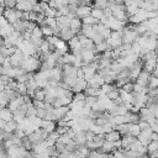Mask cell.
Segmentation results:
<instances>
[{
  "mask_svg": "<svg viewBox=\"0 0 158 158\" xmlns=\"http://www.w3.org/2000/svg\"><path fill=\"white\" fill-rule=\"evenodd\" d=\"M49 79H52V80H56V81H60L62 79H63V72H62V69L60 68H52L51 69V77H49Z\"/></svg>",
  "mask_w": 158,
  "mask_h": 158,
  "instance_id": "14",
  "label": "cell"
},
{
  "mask_svg": "<svg viewBox=\"0 0 158 158\" xmlns=\"http://www.w3.org/2000/svg\"><path fill=\"white\" fill-rule=\"evenodd\" d=\"M0 118L2 121L7 122V121L12 120V112L7 107H2V109H0Z\"/></svg>",
  "mask_w": 158,
  "mask_h": 158,
  "instance_id": "17",
  "label": "cell"
},
{
  "mask_svg": "<svg viewBox=\"0 0 158 158\" xmlns=\"http://www.w3.org/2000/svg\"><path fill=\"white\" fill-rule=\"evenodd\" d=\"M158 86V79H157V77H149V79H148V83H147V88L148 89H156Z\"/></svg>",
  "mask_w": 158,
  "mask_h": 158,
  "instance_id": "31",
  "label": "cell"
},
{
  "mask_svg": "<svg viewBox=\"0 0 158 158\" xmlns=\"http://www.w3.org/2000/svg\"><path fill=\"white\" fill-rule=\"evenodd\" d=\"M151 133H152L151 128H147V130H143V131H141L136 138H137V139L141 142V144H142V146H144V147H146V146H147V144L151 142V139H149V136H151Z\"/></svg>",
  "mask_w": 158,
  "mask_h": 158,
  "instance_id": "2",
  "label": "cell"
},
{
  "mask_svg": "<svg viewBox=\"0 0 158 158\" xmlns=\"http://www.w3.org/2000/svg\"><path fill=\"white\" fill-rule=\"evenodd\" d=\"M67 46H68V48H69L70 51H73V49H75V48H80V43H79L78 37H77V36H73V37L67 42Z\"/></svg>",
  "mask_w": 158,
  "mask_h": 158,
  "instance_id": "21",
  "label": "cell"
},
{
  "mask_svg": "<svg viewBox=\"0 0 158 158\" xmlns=\"http://www.w3.org/2000/svg\"><path fill=\"white\" fill-rule=\"evenodd\" d=\"M32 6H33V4L30 2L28 0H20V1L16 2L15 9L19 10V11H27V12H30V11H32Z\"/></svg>",
  "mask_w": 158,
  "mask_h": 158,
  "instance_id": "5",
  "label": "cell"
},
{
  "mask_svg": "<svg viewBox=\"0 0 158 158\" xmlns=\"http://www.w3.org/2000/svg\"><path fill=\"white\" fill-rule=\"evenodd\" d=\"M17 1H20V0H16V2H17Z\"/></svg>",
  "mask_w": 158,
  "mask_h": 158,
  "instance_id": "58",
  "label": "cell"
},
{
  "mask_svg": "<svg viewBox=\"0 0 158 158\" xmlns=\"http://www.w3.org/2000/svg\"><path fill=\"white\" fill-rule=\"evenodd\" d=\"M44 153L48 154L49 157H58V152H57V149L54 148V146H48V147L46 148Z\"/></svg>",
  "mask_w": 158,
  "mask_h": 158,
  "instance_id": "37",
  "label": "cell"
},
{
  "mask_svg": "<svg viewBox=\"0 0 158 158\" xmlns=\"http://www.w3.org/2000/svg\"><path fill=\"white\" fill-rule=\"evenodd\" d=\"M115 130L122 136H126L128 135V123H120V125H116L115 126Z\"/></svg>",
  "mask_w": 158,
  "mask_h": 158,
  "instance_id": "24",
  "label": "cell"
},
{
  "mask_svg": "<svg viewBox=\"0 0 158 158\" xmlns=\"http://www.w3.org/2000/svg\"><path fill=\"white\" fill-rule=\"evenodd\" d=\"M85 96H99L100 95V86H91L86 84V88L83 90Z\"/></svg>",
  "mask_w": 158,
  "mask_h": 158,
  "instance_id": "7",
  "label": "cell"
},
{
  "mask_svg": "<svg viewBox=\"0 0 158 158\" xmlns=\"http://www.w3.org/2000/svg\"><path fill=\"white\" fill-rule=\"evenodd\" d=\"M38 1H42V2H46V4H48L51 0H38Z\"/></svg>",
  "mask_w": 158,
  "mask_h": 158,
  "instance_id": "57",
  "label": "cell"
},
{
  "mask_svg": "<svg viewBox=\"0 0 158 158\" xmlns=\"http://www.w3.org/2000/svg\"><path fill=\"white\" fill-rule=\"evenodd\" d=\"M44 40H46L49 44H53V46H54V44H56V42H57L59 38H58V37H56V36H49V37H46Z\"/></svg>",
  "mask_w": 158,
  "mask_h": 158,
  "instance_id": "47",
  "label": "cell"
},
{
  "mask_svg": "<svg viewBox=\"0 0 158 158\" xmlns=\"http://www.w3.org/2000/svg\"><path fill=\"white\" fill-rule=\"evenodd\" d=\"M84 99H85V95L83 93H75L73 95L72 101H84Z\"/></svg>",
  "mask_w": 158,
  "mask_h": 158,
  "instance_id": "44",
  "label": "cell"
},
{
  "mask_svg": "<svg viewBox=\"0 0 158 158\" xmlns=\"http://www.w3.org/2000/svg\"><path fill=\"white\" fill-rule=\"evenodd\" d=\"M4 60H5V57H2V56L0 54V65L2 64V62H4Z\"/></svg>",
  "mask_w": 158,
  "mask_h": 158,
  "instance_id": "55",
  "label": "cell"
},
{
  "mask_svg": "<svg viewBox=\"0 0 158 158\" xmlns=\"http://www.w3.org/2000/svg\"><path fill=\"white\" fill-rule=\"evenodd\" d=\"M2 44H4V38H2L1 36H0V47H1Z\"/></svg>",
  "mask_w": 158,
  "mask_h": 158,
  "instance_id": "56",
  "label": "cell"
},
{
  "mask_svg": "<svg viewBox=\"0 0 158 158\" xmlns=\"http://www.w3.org/2000/svg\"><path fill=\"white\" fill-rule=\"evenodd\" d=\"M2 2H4V7H6V9H15L16 0H2Z\"/></svg>",
  "mask_w": 158,
  "mask_h": 158,
  "instance_id": "42",
  "label": "cell"
},
{
  "mask_svg": "<svg viewBox=\"0 0 158 158\" xmlns=\"http://www.w3.org/2000/svg\"><path fill=\"white\" fill-rule=\"evenodd\" d=\"M106 98H107L110 101H114V100H116V99L118 98V89H114V90L109 91V93L106 94Z\"/></svg>",
  "mask_w": 158,
  "mask_h": 158,
  "instance_id": "36",
  "label": "cell"
},
{
  "mask_svg": "<svg viewBox=\"0 0 158 158\" xmlns=\"http://www.w3.org/2000/svg\"><path fill=\"white\" fill-rule=\"evenodd\" d=\"M63 95L65 96V98H68V99H73V95H74V93L70 90V89H68V90H64V93H63Z\"/></svg>",
  "mask_w": 158,
  "mask_h": 158,
  "instance_id": "49",
  "label": "cell"
},
{
  "mask_svg": "<svg viewBox=\"0 0 158 158\" xmlns=\"http://www.w3.org/2000/svg\"><path fill=\"white\" fill-rule=\"evenodd\" d=\"M54 148L57 149L58 154H59V153L65 152V144H63V143H62V142H59V141H57V142L54 143Z\"/></svg>",
  "mask_w": 158,
  "mask_h": 158,
  "instance_id": "41",
  "label": "cell"
},
{
  "mask_svg": "<svg viewBox=\"0 0 158 158\" xmlns=\"http://www.w3.org/2000/svg\"><path fill=\"white\" fill-rule=\"evenodd\" d=\"M43 14H44L46 17H52V19H56V17H57V10H56V9L48 7L47 10L43 11Z\"/></svg>",
  "mask_w": 158,
  "mask_h": 158,
  "instance_id": "38",
  "label": "cell"
},
{
  "mask_svg": "<svg viewBox=\"0 0 158 158\" xmlns=\"http://www.w3.org/2000/svg\"><path fill=\"white\" fill-rule=\"evenodd\" d=\"M70 17L68 15H64V16H57L56 17V22H57V26L59 28H64V27H69V23H70Z\"/></svg>",
  "mask_w": 158,
  "mask_h": 158,
  "instance_id": "9",
  "label": "cell"
},
{
  "mask_svg": "<svg viewBox=\"0 0 158 158\" xmlns=\"http://www.w3.org/2000/svg\"><path fill=\"white\" fill-rule=\"evenodd\" d=\"M68 111H69V106H60V107H56V109H53L54 121H58V120L64 118Z\"/></svg>",
  "mask_w": 158,
  "mask_h": 158,
  "instance_id": "4",
  "label": "cell"
},
{
  "mask_svg": "<svg viewBox=\"0 0 158 158\" xmlns=\"http://www.w3.org/2000/svg\"><path fill=\"white\" fill-rule=\"evenodd\" d=\"M12 32H14V28H12V26H11L10 23H7V25H5V26L0 27V36H1L2 38L9 37Z\"/></svg>",
  "mask_w": 158,
  "mask_h": 158,
  "instance_id": "18",
  "label": "cell"
},
{
  "mask_svg": "<svg viewBox=\"0 0 158 158\" xmlns=\"http://www.w3.org/2000/svg\"><path fill=\"white\" fill-rule=\"evenodd\" d=\"M146 151H147V154L158 151V141H151V142L146 146Z\"/></svg>",
  "mask_w": 158,
  "mask_h": 158,
  "instance_id": "26",
  "label": "cell"
},
{
  "mask_svg": "<svg viewBox=\"0 0 158 158\" xmlns=\"http://www.w3.org/2000/svg\"><path fill=\"white\" fill-rule=\"evenodd\" d=\"M148 158H158V151L149 153V154H148Z\"/></svg>",
  "mask_w": 158,
  "mask_h": 158,
  "instance_id": "53",
  "label": "cell"
},
{
  "mask_svg": "<svg viewBox=\"0 0 158 158\" xmlns=\"http://www.w3.org/2000/svg\"><path fill=\"white\" fill-rule=\"evenodd\" d=\"M94 136H95V133L93 131H90V130H86L85 131V138H86V141H93Z\"/></svg>",
  "mask_w": 158,
  "mask_h": 158,
  "instance_id": "48",
  "label": "cell"
},
{
  "mask_svg": "<svg viewBox=\"0 0 158 158\" xmlns=\"http://www.w3.org/2000/svg\"><path fill=\"white\" fill-rule=\"evenodd\" d=\"M81 23H83V25H90V26H93V25L99 23V20H96V19H94L93 16L89 15V16L81 19Z\"/></svg>",
  "mask_w": 158,
  "mask_h": 158,
  "instance_id": "27",
  "label": "cell"
},
{
  "mask_svg": "<svg viewBox=\"0 0 158 158\" xmlns=\"http://www.w3.org/2000/svg\"><path fill=\"white\" fill-rule=\"evenodd\" d=\"M26 91H27V89H26L25 83H17V85H16V93L19 95H26Z\"/></svg>",
  "mask_w": 158,
  "mask_h": 158,
  "instance_id": "35",
  "label": "cell"
},
{
  "mask_svg": "<svg viewBox=\"0 0 158 158\" xmlns=\"http://www.w3.org/2000/svg\"><path fill=\"white\" fill-rule=\"evenodd\" d=\"M91 41H93L94 44H98V43H100V42H102V41H105V40H104L99 33L95 32V33L93 35V37H91Z\"/></svg>",
  "mask_w": 158,
  "mask_h": 158,
  "instance_id": "43",
  "label": "cell"
},
{
  "mask_svg": "<svg viewBox=\"0 0 158 158\" xmlns=\"http://www.w3.org/2000/svg\"><path fill=\"white\" fill-rule=\"evenodd\" d=\"M90 11H91V7L90 6H78L77 9V12H75V17L78 19H84L86 16L90 15Z\"/></svg>",
  "mask_w": 158,
  "mask_h": 158,
  "instance_id": "8",
  "label": "cell"
},
{
  "mask_svg": "<svg viewBox=\"0 0 158 158\" xmlns=\"http://www.w3.org/2000/svg\"><path fill=\"white\" fill-rule=\"evenodd\" d=\"M44 116H46V110L44 109H36V117L43 120Z\"/></svg>",
  "mask_w": 158,
  "mask_h": 158,
  "instance_id": "46",
  "label": "cell"
},
{
  "mask_svg": "<svg viewBox=\"0 0 158 158\" xmlns=\"http://www.w3.org/2000/svg\"><path fill=\"white\" fill-rule=\"evenodd\" d=\"M137 125H138V127H139V130H141V131H143V130H147V128H149V123H148L147 121H143V120H139Z\"/></svg>",
  "mask_w": 158,
  "mask_h": 158,
  "instance_id": "45",
  "label": "cell"
},
{
  "mask_svg": "<svg viewBox=\"0 0 158 158\" xmlns=\"http://www.w3.org/2000/svg\"><path fill=\"white\" fill-rule=\"evenodd\" d=\"M32 100H38V101H43L44 100V90L43 89H36Z\"/></svg>",
  "mask_w": 158,
  "mask_h": 158,
  "instance_id": "28",
  "label": "cell"
},
{
  "mask_svg": "<svg viewBox=\"0 0 158 158\" xmlns=\"http://www.w3.org/2000/svg\"><path fill=\"white\" fill-rule=\"evenodd\" d=\"M73 60H74V56L72 53H65L64 56H62V62L63 64H73Z\"/></svg>",
  "mask_w": 158,
  "mask_h": 158,
  "instance_id": "30",
  "label": "cell"
},
{
  "mask_svg": "<svg viewBox=\"0 0 158 158\" xmlns=\"http://www.w3.org/2000/svg\"><path fill=\"white\" fill-rule=\"evenodd\" d=\"M56 121H49V120H42V125H41V128L44 130L47 133H51L53 131H56Z\"/></svg>",
  "mask_w": 158,
  "mask_h": 158,
  "instance_id": "11",
  "label": "cell"
},
{
  "mask_svg": "<svg viewBox=\"0 0 158 158\" xmlns=\"http://www.w3.org/2000/svg\"><path fill=\"white\" fill-rule=\"evenodd\" d=\"M30 38H43V35H42V31H41V28L38 27V26H36L32 31H31V37Z\"/></svg>",
  "mask_w": 158,
  "mask_h": 158,
  "instance_id": "29",
  "label": "cell"
},
{
  "mask_svg": "<svg viewBox=\"0 0 158 158\" xmlns=\"http://www.w3.org/2000/svg\"><path fill=\"white\" fill-rule=\"evenodd\" d=\"M44 22H46V26L51 27L52 30L57 27V22H56V19H52V17H46Z\"/></svg>",
  "mask_w": 158,
  "mask_h": 158,
  "instance_id": "39",
  "label": "cell"
},
{
  "mask_svg": "<svg viewBox=\"0 0 158 158\" xmlns=\"http://www.w3.org/2000/svg\"><path fill=\"white\" fill-rule=\"evenodd\" d=\"M137 37L138 36L136 35V32L132 31L131 28H128L127 25L122 28V33H121V41H122V43H125V44H132L133 42H136Z\"/></svg>",
  "mask_w": 158,
  "mask_h": 158,
  "instance_id": "1",
  "label": "cell"
},
{
  "mask_svg": "<svg viewBox=\"0 0 158 158\" xmlns=\"http://www.w3.org/2000/svg\"><path fill=\"white\" fill-rule=\"evenodd\" d=\"M4 90H5V84L0 80V93H1V91H4Z\"/></svg>",
  "mask_w": 158,
  "mask_h": 158,
  "instance_id": "54",
  "label": "cell"
},
{
  "mask_svg": "<svg viewBox=\"0 0 158 158\" xmlns=\"http://www.w3.org/2000/svg\"><path fill=\"white\" fill-rule=\"evenodd\" d=\"M120 138H121V135L116 130H112V131H110V132H107V133L104 135V139L105 141H109V142H115V141H117Z\"/></svg>",
  "mask_w": 158,
  "mask_h": 158,
  "instance_id": "16",
  "label": "cell"
},
{
  "mask_svg": "<svg viewBox=\"0 0 158 158\" xmlns=\"http://www.w3.org/2000/svg\"><path fill=\"white\" fill-rule=\"evenodd\" d=\"M38 4H40V6H41L42 11H44V10H47V9H48V4H46V2H42V1H38Z\"/></svg>",
  "mask_w": 158,
  "mask_h": 158,
  "instance_id": "52",
  "label": "cell"
},
{
  "mask_svg": "<svg viewBox=\"0 0 158 158\" xmlns=\"http://www.w3.org/2000/svg\"><path fill=\"white\" fill-rule=\"evenodd\" d=\"M149 139L151 141H158V133L157 132H152L151 136H149Z\"/></svg>",
  "mask_w": 158,
  "mask_h": 158,
  "instance_id": "51",
  "label": "cell"
},
{
  "mask_svg": "<svg viewBox=\"0 0 158 158\" xmlns=\"http://www.w3.org/2000/svg\"><path fill=\"white\" fill-rule=\"evenodd\" d=\"M107 49H110V48H109V46L106 44L105 41H102V42H100V43H98V44L94 46V51H95V53H98V54H101V53H104V52L107 51Z\"/></svg>",
  "mask_w": 158,
  "mask_h": 158,
  "instance_id": "22",
  "label": "cell"
},
{
  "mask_svg": "<svg viewBox=\"0 0 158 158\" xmlns=\"http://www.w3.org/2000/svg\"><path fill=\"white\" fill-rule=\"evenodd\" d=\"M120 89H122V90L126 91V93H132V90H133V83H132V81H128V83L123 84Z\"/></svg>",
  "mask_w": 158,
  "mask_h": 158,
  "instance_id": "40",
  "label": "cell"
},
{
  "mask_svg": "<svg viewBox=\"0 0 158 158\" xmlns=\"http://www.w3.org/2000/svg\"><path fill=\"white\" fill-rule=\"evenodd\" d=\"M40 28H41V31H42L43 38L49 37V36H53V30H52L51 27H48V26H42V27H40Z\"/></svg>",
  "mask_w": 158,
  "mask_h": 158,
  "instance_id": "34",
  "label": "cell"
},
{
  "mask_svg": "<svg viewBox=\"0 0 158 158\" xmlns=\"http://www.w3.org/2000/svg\"><path fill=\"white\" fill-rule=\"evenodd\" d=\"M16 128H17V123H16L14 120H10V121L5 122V126H4L2 130H4L5 132H7V133H14Z\"/></svg>",
  "mask_w": 158,
  "mask_h": 158,
  "instance_id": "19",
  "label": "cell"
},
{
  "mask_svg": "<svg viewBox=\"0 0 158 158\" xmlns=\"http://www.w3.org/2000/svg\"><path fill=\"white\" fill-rule=\"evenodd\" d=\"M58 137H59V135H58L56 131L48 133V136H47V138H46L47 144H48V146H54V143L58 141Z\"/></svg>",
  "mask_w": 158,
  "mask_h": 158,
  "instance_id": "23",
  "label": "cell"
},
{
  "mask_svg": "<svg viewBox=\"0 0 158 158\" xmlns=\"http://www.w3.org/2000/svg\"><path fill=\"white\" fill-rule=\"evenodd\" d=\"M101 148L106 154H111L116 151V148L114 147V142H109V141H104V143L101 144Z\"/></svg>",
  "mask_w": 158,
  "mask_h": 158,
  "instance_id": "20",
  "label": "cell"
},
{
  "mask_svg": "<svg viewBox=\"0 0 158 158\" xmlns=\"http://www.w3.org/2000/svg\"><path fill=\"white\" fill-rule=\"evenodd\" d=\"M80 33H81L83 36H85L86 38H91V37H93V35L95 33V31H94L93 26H90V25H83V23H81Z\"/></svg>",
  "mask_w": 158,
  "mask_h": 158,
  "instance_id": "13",
  "label": "cell"
},
{
  "mask_svg": "<svg viewBox=\"0 0 158 158\" xmlns=\"http://www.w3.org/2000/svg\"><path fill=\"white\" fill-rule=\"evenodd\" d=\"M96 100H98V96H85V99H84V105L91 107V106L96 102Z\"/></svg>",
  "mask_w": 158,
  "mask_h": 158,
  "instance_id": "33",
  "label": "cell"
},
{
  "mask_svg": "<svg viewBox=\"0 0 158 158\" xmlns=\"http://www.w3.org/2000/svg\"><path fill=\"white\" fill-rule=\"evenodd\" d=\"M86 84H88V83H86L84 79H78L77 83H75V85H74L70 90H72L74 94H75V93H83V90L86 88Z\"/></svg>",
  "mask_w": 158,
  "mask_h": 158,
  "instance_id": "15",
  "label": "cell"
},
{
  "mask_svg": "<svg viewBox=\"0 0 158 158\" xmlns=\"http://www.w3.org/2000/svg\"><path fill=\"white\" fill-rule=\"evenodd\" d=\"M141 132L139 127L137 123H128V135L132 136V137H137L138 133Z\"/></svg>",
  "mask_w": 158,
  "mask_h": 158,
  "instance_id": "25",
  "label": "cell"
},
{
  "mask_svg": "<svg viewBox=\"0 0 158 158\" xmlns=\"http://www.w3.org/2000/svg\"><path fill=\"white\" fill-rule=\"evenodd\" d=\"M73 142L77 144V146H83V144H85V142H86V138H85V131H78V132H75V135H74V137H73Z\"/></svg>",
  "mask_w": 158,
  "mask_h": 158,
  "instance_id": "12",
  "label": "cell"
},
{
  "mask_svg": "<svg viewBox=\"0 0 158 158\" xmlns=\"http://www.w3.org/2000/svg\"><path fill=\"white\" fill-rule=\"evenodd\" d=\"M80 27H81V20L78 19V17H73L70 20V23H69V28L73 31V33L77 36L79 32H80Z\"/></svg>",
  "mask_w": 158,
  "mask_h": 158,
  "instance_id": "6",
  "label": "cell"
},
{
  "mask_svg": "<svg viewBox=\"0 0 158 158\" xmlns=\"http://www.w3.org/2000/svg\"><path fill=\"white\" fill-rule=\"evenodd\" d=\"M2 16H4V19L7 21V23H10V25H12L16 20H17V17H16V14H15V9H4V11H2Z\"/></svg>",
  "mask_w": 158,
  "mask_h": 158,
  "instance_id": "3",
  "label": "cell"
},
{
  "mask_svg": "<svg viewBox=\"0 0 158 158\" xmlns=\"http://www.w3.org/2000/svg\"><path fill=\"white\" fill-rule=\"evenodd\" d=\"M6 156V149H5V147L0 143V158H4Z\"/></svg>",
  "mask_w": 158,
  "mask_h": 158,
  "instance_id": "50",
  "label": "cell"
},
{
  "mask_svg": "<svg viewBox=\"0 0 158 158\" xmlns=\"http://www.w3.org/2000/svg\"><path fill=\"white\" fill-rule=\"evenodd\" d=\"M90 16H93V17L96 19V20H100V19L104 16V12H102V10H100V9H91Z\"/></svg>",
  "mask_w": 158,
  "mask_h": 158,
  "instance_id": "32",
  "label": "cell"
},
{
  "mask_svg": "<svg viewBox=\"0 0 158 158\" xmlns=\"http://www.w3.org/2000/svg\"><path fill=\"white\" fill-rule=\"evenodd\" d=\"M73 36H75L73 33V31L69 28V27H64V28H60V32H59V40L64 41V42H68Z\"/></svg>",
  "mask_w": 158,
  "mask_h": 158,
  "instance_id": "10",
  "label": "cell"
}]
</instances>
